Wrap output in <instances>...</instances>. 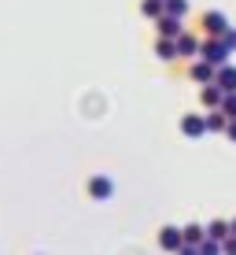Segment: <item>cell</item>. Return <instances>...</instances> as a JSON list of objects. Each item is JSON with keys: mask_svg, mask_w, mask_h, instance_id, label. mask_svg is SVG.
<instances>
[{"mask_svg": "<svg viewBox=\"0 0 236 255\" xmlns=\"http://www.w3.org/2000/svg\"><path fill=\"white\" fill-rule=\"evenodd\" d=\"M229 56H233V52H229V45H225L222 37H203L199 59H207L211 67H218V70H222V67H229Z\"/></svg>", "mask_w": 236, "mask_h": 255, "instance_id": "obj_1", "label": "cell"}, {"mask_svg": "<svg viewBox=\"0 0 236 255\" xmlns=\"http://www.w3.org/2000/svg\"><path fill=\"white\" fill-rule=\"evenodd\" d=\"M89 196L96 200V204H107V200L115 196V181H111L107 174H92L89 178Z\"/></svg>", "mask_w": 236, "mask_h": 255, "instance_id": "obj_2", "label": "cell"}, {"mask_svg": "<svg viewBox=\"0 0 236 255\" xmlns=\"http://www.w3.org/2000/svg\"><path fill=\"white\" fill-rule=\"evenodd\" d=\"M159 248L170 252V255H177L181 248H185V233H181L177 226H162V230H159Z\"/></svg>", "mask_w": 236, "mask_h": 255, "instance_id": "obj_3", "label": "cell"}, {"mask_svg": "<svg viewBox=\"0 0 236 255\" xmlns=\"http://www.w3.org/2000/svg\"><path fill=\"white\" fill-rule=\"evenodd\" d=\"M225 30H229L225 11H203V37H225Z\"/></svg>", "mask_w": 236, "mask_h": 255, "instance_id": "obj_4", "label": "cell"}, {"mask_svg": "<svg viewBox=\"0 0 236 255\" xmlns=\"http://www.w3.org/2000/svg\"><path fill=\"white\" fill-rule=\"evenodd\" d=\"M188 78H192V82H199V85H214L218 82V67H211L207 59H192Z\"/></svg>", "mask_w": 236, "mask_h": 255, "instance_id": "obj_5", "label": "cell"}, {"mask_svg": "<svg viewBox=\"0 0 236 255\" xmlns=\"http://www.w3.org/2000/svg\"><path fill=\"white\" fill-rule=\"evenodd\" d=\"M155 30H159V37H170V41H181V37H185V26H181L177 15H162V19L155 22Z\"/></svg>", "mask_w": 236, "mask_h": 255, "instance_id": "obj_6", "label": "cell"}, {"mask_svg": "<svg viewBox=\"0 0 236 255\" xmlns=\"http://www.w3.org/2000/svg\"><path fill=\"white\" fill-rule=\"evenodd\" d=\"M222 100H225V93H222V85H203L199 89V104H203L207 111H222Z\"/></svg>", "mask_w": 236, "mask_h": 255, "instance_id": "obj_7", "label": "cell"}, {"mask_svg": "<svg viewBox=\"0 0 236 255\" xmlns=\"http://www.w3.org/2000/svg\"><path fill=\"white\" fill-rule=\"evenodd\" d=\"M181 133L185 137H203V133H211V129H207V115H185L181 119Z\"/></svg>", "mask_w": 236, "mask_h": 255, "instance_id": "obj_8", "label": "cell"}, {"mask_svg": "<svg viewBox=\"0 0 236 255\" xmlns=\"http://www.w3.org/2000/svg\"><path fill=\"white\" fill-rule=\"evenodd\" d=\"M199 48H203V37H196V33H185V37L177 41L181 59H199Z\"/></svg>", "mask_w": 236, "mask_h": 255, "instance_id": "obj_9", "label": "cell"}, {"mask_svg": "<svg viewBox=\"0 0 236 255\" xmlns=\"http://www.w3.org/2000/svg\"><path fill=\"white\" fill-rule=\"evenodd\" d=\"M207 237H211V241H218V244H225L233 237V222H225V218H214L211 226H207Z\"/></svg>", "mask_w": 236, "mask_h": 255, "instance_id": "obj_10", "label": "cell"}, {"mask_svg": "<svg viewBox=\"0 0 236 255\" xmlns=\"http://www.w3.org/2000/svg\"><path fill=\"white\" fill-rule=\"evenodd\" d=\"M155 56H159V59H166V63H170V59H181V52H177V41H170V37H159V41H155Z\"/></svg>", "mask_w": 236, "mask_h": 255, "instance_id": "obj_11", "label": "cell"}, {"mask_svg": "<svg viewBox=\"0 0 236 255\" xmlns=\"http://www.w3.org/2000/svg\"><path fill=\"white\" fill-rule=\"evenodd\" d=\"M141 15H144V19H155V22H159L162 15H166V0H141Z\"/></svg>", "mask_w": 236, "mask_h": 255, "instance_id": "obj_12", "label": "cell"}, {"mask_svg": "<svg viewBox=\"0 0 236 255\" xmlns=\"http://www.w3.org/2000/svg\"><path fill=\"white\" fill-rule=\"evenodd\" d=\"M181 233H185V244H192V248H199V244L207 241V230H203L199 222H188V226H185Z\"/></svg>", "mask_w": 236, "mask_h": 255, "instance_id": "obj_13", "label": "cell"}, {"mask_svg": "<svg viewBox=\"0 0 236 255\" xmlns=\"http://www.w3.org/2000/svg\"><path fill=\"white\" fill-rule=\"evenodd\" d=\"M207 129L211 133H225L229 129V115L225 111H207Z\"/></svg>", "mask_w": 236, "mask_h": 255, "instance_id": "obj_14", "label": "cell"}, {"mask_svg": "<svg viewBox=\"0 0 236 255\" xmlns=\"http://www.w3.org/2000/svg\"><path fill=\"white\" fill-rule=\"evenodd\" d=\"M218 85H222V93H236V67H222L218 70Z\"/></svg>", "mask_w": 236, "mask_h": 255, "instance_id": "obj_15", "label": "cell"}, {"mask_svg": "<svg viewBox=\"0 0 236 255\" xmlns=\"http://www.w3.org/2000/svg\"><path fill=\"white\" fill-rule=\"evenodd\" d=\"M166 15H177V19H185V15H188V0H166Z\"/></svg>", "mask_w": 236, "mask_h": 255, "instance_id": "obj_16", "label": "cell"}, {"mask_svg": "<svg viewBox=\"0 0 236 255\" xmlns=\"http://www.w3.org/2000/svg\"><path fill=\"white\" fill-rule=\"evenodd\" d=\"M222 111L229 115V122H236V93H225V100H222Z\"/></svg>", "mask_w": 236, "mask_h": 255, "instance_id": "obj_17", "label": "cell"}, {"mask_svg": "<svg viewBox=\"0 0 236 255\" xmlns=\"http://www.w3.org/2000/svg\"><path fill=\"white\" fill-rule=\"evenodd\" d=\"M199 255H225V252H222V244H218V241H211V237H207V241L199 244Z\"/></svg>", "mask_w": 236, "mask_h": 255, "instance_id": "obj_18", "label": "cell"}, {"mask_svg": "<svg viewBox=\"0 0 236 255\" xmlns=\"http://www.w3.org/2000/svg\"><path fill=\"white\" fill-rule=\"evenodd\" d=\"M225 45H229V52H236V26H229V30H225Z\"/></svg>", "mask_w": 236, "mask_h": 255, "instance_id": "obj_19", "label": "cell"}, {"mask_svg": "<svg viewBox=\"0 0 236 255\" xmlns=\"http://www.w3.org/2000/svg\"><path fill=\"white\" fill-rule=\"evenodd\" d=\"M222 252H225V255H236V237H229V241L222 244Z\"/></svg>", "mask_w": 236, "mask_h": 255, "instance_id": "obj_20", "label": "cell"}, {"mask_svg": "<svg viewBox=\"0 0 236 255\" xmlns=\"http://www.w3.org/2000/svg\"><path fill=\"white\" fill-rule=\"evenodd\" d=\"M225 137H229L233 144H236V122H229V129H225Z\"/></svg>", "mask_w": 236, "mask_h": 255, "instance_id": "obj_21", "label": "cell"}, {"mask_svg": "<svg viewBox=\"0 0 236 255\" xmlns=\"http://www.w3.org/2000/svg\"><path fill=\"white\" fill-rule=\"evenodd\" d=\"M177 255H199V248H192V244H185V248H181Z\"/></svg>", "mask_w": 236, "mask_h": 255, "instance_id": "obj_22", "label": "cell"}, {"mask_svg": "<svg viewBox=\"0 0 236 255\" xmlns=\"http://www.w3.org/2000/svg\"><path fill=\"white\" fill-rule=\"evenodd\" d=\"M233 237H236V218H233Z\"/></svg>", "mask_w": 236, "mask_h": 255, "instance_id": "obj_23", "label": "cell"}]
</instances>
